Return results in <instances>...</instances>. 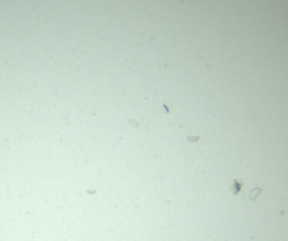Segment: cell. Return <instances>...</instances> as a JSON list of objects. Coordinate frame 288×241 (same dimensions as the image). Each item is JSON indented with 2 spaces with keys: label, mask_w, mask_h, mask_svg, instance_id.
I'll return each mask as SVG.
<instances>
[{
  "label": "cell",
  "mask_w": 288,
  "mask_h": 241,
  "mask_svg": "<svg viewBox=\"0 0 288 241\" xmlns=\"http://www.w3.org/2000/svg\"><path fill=\"white\" fill-rule=\"evenodd\" d=\"M243 186V180H238V179H233V187L232 191L234 195H238L239 192L241 191V188Z\"/></svg>",
  "instance_id": "cell-1"
},
{
  "label": "cell",
  "mask_w": 288,
  "mask_h": 241,
  "mask_svg": "<svg viewBox=\"0 0 288 241\" xmlns=\"http://www.w3.org/2000/svg\"><path fill=\"white\" fill-rule=\"evenodd\" d=\"M261 192H262V189H261L260 187H254L251 192H250V194H249V198L251 199V201H253V202H254L255 199L258 198V196L260 195Z\"/></svg>",
  "instance_id": "cell-2"
},
{
  "label": "cell",
  "mask_w": 288,
  "mask_h": 241,
  "mask_svg": "<svg viewBox=\"0 0 288 241\" xmlns=\"http://www.w3.org/2000/svg\"><path fill=\"white\" fill-rule=\"evenodd\" d=\"M199 137L200 136H198V135H197V136H188V141H189V142H195V141L199 140Z\"/></svg>",
  "instance_id": "cell-3"
}]
</instances>
